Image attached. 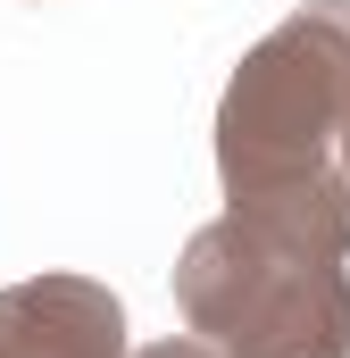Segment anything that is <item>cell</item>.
Listing matches in <instances>:
<instances>
[{
	"instance_id": "2",
	"label": "cell",
	"mask_w": 350,
	"mask_h": 358,
	"mask_svg": "<svg viewBox=\"0 0 350 358\" xmlns=\"http://www.w3.org/2000/svg\"><path fill=\"white\" fill-rule=\"evenodd\" d=\"M175 308L225 358H350V275L275 242L242 208L209 217L175 259Z\"/></svg>"
},
{
	"instance_id": "3",
	"label": "cell",
	"mask_w": 350,
	"mask_h": 358,
	"mask_svg": "<svg viewBox=\"0 0 350 358\" xmlns=\"http://www.w3.org/2000/svg\"><path fill=\"white\" fill-rule=\"evenodd\" d=\"M0 358H134L125 350V300L92 275L0 283Z\"/></svg>"
},
{
	"instance_id": "5",
	"label": "cell",
	"mask_w": 350,
	"mask_h": 358,
	"mask_svg": "<svg viewBox=\"0 0 350 358\" xmlns=\"http://www.w3.org/2000/svg\"><path fill=\"white\" fill-rule=\"evenodd\" d=\"M342 176H350V125H342Z\"/></svg>"
},
{
	"instance_id": "1",
	"label": "cell",
	"mask_w": 350,
	"mask_h": 358,
	"mask_svg": "<svg viewBox=\"0 0 350 358\" xmlns=\"http://www.w3.org/2000/svg\"><path fill=\"white\" fill-rule=\"evenodd\" d=\"M342 125H350V0H300L225 76V100H217L225 200L342 167Z\"/></svg>"
},
{
	"instance_id": "4",
	"label": "cell",
	"mask_w": 350,
	"mask_h": 358,
	"mask_svg": "<svg viewBox=\"0 0 350 358\" xmlns=\"http://www.w3.org/2000/svg\"><path fill=\"white\" fill-rule=\"evenodd\" d=\"M134 358H225L217 342H150V350H134Z\"/></svg>"
}]
</instances>
